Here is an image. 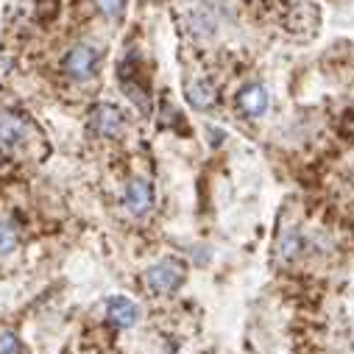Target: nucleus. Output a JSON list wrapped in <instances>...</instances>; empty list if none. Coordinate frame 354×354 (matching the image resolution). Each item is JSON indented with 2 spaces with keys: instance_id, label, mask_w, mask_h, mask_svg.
I'll use <instances>...</instances> for the list:
<instances>
[{
  "instance_id": "obj_4",
  "label": "nucleus",
  "mask_w": 354,
  "mask_h": 354,
  "mask_svg": "<svg viewBox=\"0 0 354 354\" xmlns=\"http://www.w3.org/2000/svg\"><path fill=\"white\" fill-rule=\"evenodd\" d=\"M28 137V123L15 115V112H3L0 115V148L3 151H15L17 145H23Z\"/></svg>"
},
{
  "instance_id": "obj_1",
  "label": "nucleus",
  "mask_w": 354,
  "mask_h": 354,
  "mask_svg": "<svg viewBox=\"0 0 354 354\" xmlns=\"http://www.w3.org/2000/svg\"><path fill=\"white\" fill-rule=\"evenodd\" d=\"M182 282H185V265L176 262V259H162L153 265V268H148V274H145V285L156 296H167L173 290H179Z\"/></svg>"
},
{
  "instance_id": "obj_12",
  "label": "nucleus",
  "mask_w": 354,
  "mask_h": 354,
  "mask_svg": "<svg viewBox=\"0 0 354 354\" xmlns=\"http://www.w3.org/2000/svg\"><path fill=\"white\" fill-rule=\"evenodd\" d=\"M95 3H98V9H101L106 17H120L126 0H95Z\"/></svg>"
},
{
  "instance_id": "obj_11",
  "label": "nucleus",
  "mask_w": 354,
  "mask_h": 354,
  "mask_svg": "<svg viewBox=\"0 0 354 354\" xmlns=\"http://www.w3.org/2000/svg\"><path fill=\"white\" fill-rule=\"evenodd\" d=\"M0 354H23V343L12 332H0Z\"/></svg>"
},
{
  "instance_id": "obj_10",
  "label": "nucleus",
  "mask_w": 354,
  "mask_h": 354,
  "mask_svg": "<svg viewBox=\"0 0 354 354\" xmlns=\"http://www.w3.org/2000/svg\"><path fill=\"white\" fill-rule=\"evenodd\" d=\"M17 248V232L9 223H0V257H6Z\"/></svg>"
},
{
  "instance_id": "obj_2",
  "label": "nucleus",
  "mask_w": 354,
  "mask_h": 354,
  "mask_svg": "<svg viewBox=\"0 0 354 354\" xmlns=\"http://www.w3.org/2000/svg\"><path fill=\"white\" fill-rule=\"evenodd\" d=\"M98 70V50L93 45H75L67 56H64V73L75 81H86L93 78Z\"/></svg>"
},
{
  "instance_id": "obj_8",
  "label": "nucleus",
  "mask_w": 354,
  "mask_h": 354,
  "mask_svg": "<svg viewBox=\"0 0 354 354\" xmlns=\"http://www.w3.org/2000/svg\"><path fill=\"white\" fill-rule=\"evenodd\" d=\"M187 101H190L196 109H201V112L212 109V104L218 101L215 86H212V84H207V81H193V84L187 86Z\"/></svg>"
},
{
  "instance_id": "obj_9",
  "label": "nucleus",
  "mask_w": 354,
  "mask_h": 354,
  "mask_svg": "<svg viewBox=\"0 0 354 354\" xmlns=\"http://www.w3.org/2000/svg\"><path fill=\"white\" fill-rule=\"evenodd\" d=\"M301 248H304V237H301L299 232H288V234L282 237V243H279V257L288 262V259H293Z\"/></svg>"
},
{
  "instance_id": "obj_6",
  "label": "nucleus",
  "mask_w": 354,
  "mask_h": 354,
  "mask_svg": "<svg viewBox=\"0 0 354 354\" xmlns=\"http://www.w3.org/2000/svg\"><path fill=\"white\" fill-rule=\"evenodd\" d=\"M237 106L245 118H262L268 112V90L262 84H248L237 95Z\"/></svg>"
},
{
  "instance_id": "obj_5",
  "label": "nucleus",
  "mask_w": 354,
  "mask_h": 354,
  "mask_svg": "<svg viewBox=\"0 0 354 354\" xmlns=\"http://www.w3.org/2000/svg\"><path fill=\"white\" fill-rule=\"evenodd\" d=\"M123 204H126V209H129L134 218L148 215L151 207H153V187H151L148 182H142V179H134V182L126 187Z\"/></svg>"
},
{
  "instance_id": "obj_7",
  "label": "nucleus",
  "mask_w": 354,
  "mask_h": 354,
  "mask_svg": "<svg viewBox=\"0 0 354 354\" xmlns=\"http://www.w3.org/2000/svg\"><path fill=\"white\" fill-rule=\"evenodd\" d=\"M106 313H109V321H112L115 326H120V329H131V326L140 321V307H137L131 299H126V296L109 299Z\"/></svg>"
},
{
  "instance_id": "obj_3",
  "label": "nucleus",
  "mask_w": 354,
  "mask_h": 354,
  "mask_svg": "<svg viewBox=\"0 0 354 354\" xmlns=\"http://www.w3.org/2000/svg\"><path fill=\"white\" fill-rule=\"evenodd\" d=\"M123 112L115 106V104H98L95 112H93V129L101 134V137H120L123 134Z\"/></svg>"
}]
</instances>
